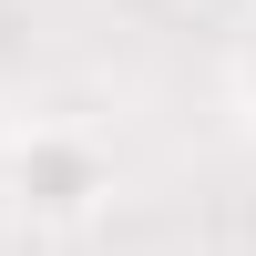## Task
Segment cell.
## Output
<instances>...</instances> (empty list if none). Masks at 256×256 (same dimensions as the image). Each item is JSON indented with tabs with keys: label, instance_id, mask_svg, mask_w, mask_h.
Here are the masks:
<instances>
[{
	"label": "cell",
	"instance_id": "cell-1",
	"mask_svg": "<svg viewBox=\"0 0 256 256\" xmlns=\"http://www.w3.org/2000/svg\"><path fill=\"white\" fill-rule=\"evenodd\" d=\"M0 195H10L20 226L72 236V226L113 216V195H123V154H113L82 113H41V123H20L10 154H0Z\"/></svg>",
	"mask_w": 256,
	"mask_h": 256
},
{
	"label": "cell",
	"instance_id": "cell-2",
	"mask_svg": "<svg viewBox=\"0 0 256 256\" xmlns=\"http://www.w3.org/2000/svg\"><path fill=\"white\" fill-rule=\"evenodd\" d=\"M226 92H236V113L256 123V0H246V20H236V41H226Z\"/></svg>",
	"mask_w": 256,
	"mask_h": 256
}]
</instances>
